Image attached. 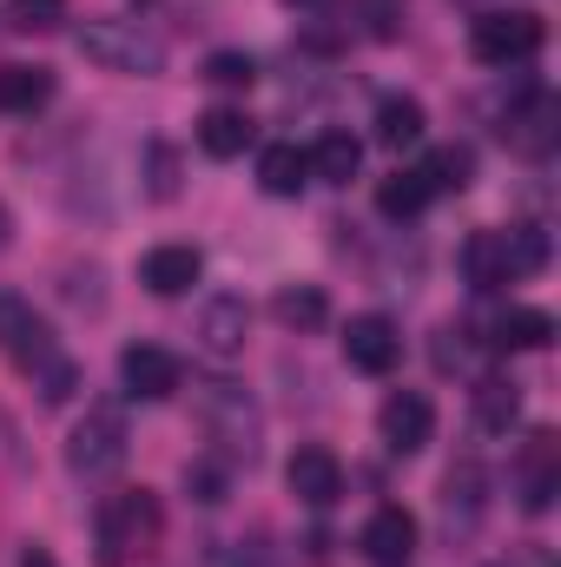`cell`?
I'll use <instances>...</instances> for the list:
<instances>
[{
  "instance_id": "6da1fadb",
  "label": "cell",
  "mask_w": 561,
  "mask_h": 567,
  "mask_svg": "<svg viewBox=\"0 0 561 567\" xmlns=\"http://www.w3.org/2000/svg\"><path fill=\"white\" fill-rule=\"evenodd\" d=\"M0 357L40 390V403H67L73 390H80V363L60 350V337H53V323L33 310V297H20V290H0Z\"/></svg>"
},
{
  "instance_id": "7a4b0ae2",
  "label": "cell",
  "mask_w": 561,
  "mask_h": 567,
  "mask_svg": "<svg viewBox=\"0 0 561 567\" xmlns=\"http://www.w3.org/2000/svg\"><path fill=\"white\" fill-rule=\"evenodd\" d=\"M192 410H198L205 442H218L225 462H252V455H258L265 416H258V403H252L245 383H232V377H205V383H192Z\"/></svg>"
},
{
  "instance_id": "3957f363",
  "label": "cell",
  "mask_w": 561,
  "mask_h": 567,
  "mask_svg": "<svg viewBox=\"0 0 561 567\" xmlns=\"http://www.w3.org/2000/svg\"><path fill=\"white\" fill-rule=\"evenodd\" d=\"M73 47L80 60L106 66V73H126V80H152L165 73V40L140 27V20H120V13H100V20H80L73 27Z\"/></svg>"
},
{
  "instance_id": "277c9868",
  "label": "cell",
  "mask_w": 561,
  "mask_h": 567,
  "mask_svg": "<svg viewBox=\"0 0 561 567\" xmlns=\"http://www.w3.org/2000/svg\"><path fill=\"white\" fill-rule=\"evenodd\" d=\"M159 535H165V515H159V495H152V488L100 495V508H93V548H100V567H126L133 555H145Z\"/></svg>"
},
{
  "instance_id": "5b68a950",
  "label": "cell",
  "mask_w": 561,
  "mask_h": 567,
  "mask_svg": "<svg viewBox=\"0 0 561 567\" xmlns=\"http://www.w3.org/2000/svg\"><path fill=\"white\" fill-rule=\"evenodd\" d=\"M542 40H549V27H542V13H529V7H489V13H476L469 20V53L482 60V66H529L536 53H542Z\"/></svg>"
},
{
  "instance_id": "8992f818",
  "label": "cell",
  "mask_w": 561,
  "mask_h": 567,
  "mask_svg": "<svg viewBox=\"0 0 561 567\" xmlns=\"http://www.w3.org/2000/svg\"><path fill=\"white\" fill-rule=\"evenodd\" d=\"M126 410L120 403H86V416L67 429V468L80 475V482H100V475H113L120 462H126Z\"/></svg>"
},
{
  "instance_id": "52a82bcc",
  "label": "cell",
  "mask_w": 561,
  "mask_h": 567,
  "mask_svg": "<svg viewBox=\"0 0 561 567\" xmlns=\"http://www.w3.org/2000/svg\"><path fill=\"white\" fill-rule=\"evenodd\" d=\"M344 363L364 370V377H390V370L404 363V337H397V323H390L384 310L350 317V323H344Z\"/></svg>"
},
{
  "instance_id": "ba28073f",
  "label": "cell",
  "mask_w": 561,
  "mask_h": 567,
  "mask_svg": "<svg viewBox=\"0 0 561 567\" xmlns=\"http://www.w3.org/2000/svg\"><path fill=\"white\" fill-rule=\"evenodd\" d=\"M377 435L390 455H422L429 435H436V403L422 390H390L384 410H377Z\"/></svg>"
},
{
  "instance_id": "9c48e42d",
  "label": "cell",
  "mask_w": 561,
  "mask_h": 567,
  "mask_svg": "<svg viewBox=\"0 0 561 567\" xmlns=\"http://www.w3.org/2000/svg\"><path fill=\"white\" fill-rule=\"evenodd\" d=\"M516 495H522V508L529 515H549L561 495V442L555 429H536L529 435V449H522V462H516Z\"/></svg>"
},
{
  "instance_id": "30bf717a",
  "label": "cell",
  "mask_w": 561,
  "mask_h": 567,
  "mask_svg": "<svg viewBox=\"0 0 561 567\" xmlns=\"http://www.w3.org/2000/svg\"><path fill=\"white\" fill-rule=\"evenodd\" d=\"M120 383H126V396H140V403H165V396H178L185 363H178L172 350H159V343H126V350H120Z\"/></svg>"
},
{
  "instance_id": "8fae6325",
  "label": "cell",
  "mask_w": 561,
  "mask_h": 567,
  "mask_svg": "<svg viewBox=\"0 0 561 567\" xmlns=\"http://www.w3.org/2000/svg\"><path fill=\"white\" fill-rule=\"evenodd\" d=\"M284 482H290V495H297L304 508H337V495H344V462H337L324 442H304V449L284 462Z\"/></svg>"
},
{
  "instance_id": "7c38bea8",
  "label": "cell",
  "mask_w": 561,
  "mask_h": 567,
  "mask_svg": "<svg viewBox=\"0 0 561 567\" xmlns=\"http://www.w3.org/2000/svg\"><path fill=\"white\" fill-rule=\"evenodd\" d=\"M357 548H364L377 567H404L410 555H417V515H410L404 502H384V508H370V522H364Z\"/></svg>"
},
{
  "instance_id": "4fadbf2b",
  "label": "cell",
  "mask_w": 561,
  "mask_h": 567,
  "mask_svg": "<svg viewBox=\"0 0 561 567\" xmlns=\"http://www.w3.org/2000/svg\"><path fill=\"white\" fill-rule=\"evenodd\" d=\"M198 278H205V251L198 245H152L140 258V284L152 297H185Z\"/></svg>"
},
{
  "instance_id": "5bb4252c",
  "label": "cell",
  "mask_w": 561,
  "mask_h": 567,
  "mask_svg": "<svg viewBox=\"0 0 561 567\" xmlns=\"http://www.w3.org/2000/svg\"><path fill=\"white\" fill-rule=\"evenodd\" d=\"M245 337H252V303H245V297H232V290H225V297H212V303H205V317H198V343H205V357H218V363H225V357H238V350H245Z\"/></svg>"
},
{
  "instance_id": "9a60e30c",
  "label": "cell",
  "mask_w": 561,
  "mask_h": 567,
  "mask_svg": "<svg viewBox=\"0 0 561 567\" xmlns=\"http://www.w3.org/2000/svg\"><path fill=\"white\" fill-rule=\"evenodd\" d=\"M442 515H449V528H462V535L489 515V468H482V462H456V468L442 475Z\"/></svg>"
},
{
  "instance_id": "2e32d148",
  "label": "cell",
  "mask_w": 561,
  "mask_h": 567,
  "mask_svg": "<svg viewBox=\"0 0 561 567\" xmlns=\"http://www.w3.org/2000/svg\"><path fill=\"white\" fill-rule=\"evenodd\" d=\"M555 120H561L555 93H549V86H529V100L509 106V126H502V133L522 145L529 158H549V145H555Z\"/></svg>"
},
{
  "instance_id": "e0dca14e",
  "label": "cell",
  "mask_w": 561,
  "mask_h": 567,
  "mask_svg": "<svg viewBox=\"0 0 561 567\" xmlns=\"http://www.w3.org/2000/svg\"><path fill=\"white\" fill-rule=\"evenodd\" d=\"M258 140V126H252V113L245 106H212V113H198V152L205 158H245Z\"/></svg>"
},
{
  "instance_id": "ac0fdd59",
  "label": "cell",
  "mask_w": 561,
  "mask_h": 567,
  "mask_svg": "<svg viewBox=\"0 0 561 567\" xmlns=\"http://www.w3.org/2000/svg\"><path fill=\"white\" fill-rule=\"evenodd\" d=\"M462 278H469V290H502L509 278V245H502V231H469L462 238Z\"/></svg>"
},
{
  "instance_id": "d6986e66",
  "label": "cell",
  "mask_w": 561,
  "mask_h": 567,
  "mask_svg": "<svg viewBox=\"0 0 561 567\" xmlns=\"http://www.w3.org/2000/svg\"><path fill=\"white\" fill-rule=\"evenodd\" d=\"M310 158V178H324V185H350L357 172H364V140L357 133H344V126H330L324 140L304 152Z\"/></svg>"
},
{
  "instance_id": "ffe728a7",
  "label": "cell",
  "mask_w": 561,
  "mask_h": 567,
  "mask_svg": "<svg viewBox=\"0 0 561 567\" xmlns=\"http://www.w3.org/2000/svg\"><path fill=\"white\" fill-rule=\"evenodd\" d=\"M496 350H549L555 343V317L549 310H536V303H509L502 317H496V337H489Z\"/></svg>"
},
{
  "instance_id": "44dd1931",
  "label": "cell",
  "mask_w": 561,
  "mask_h": 567,
  "mask_svg": "<svg viewBox=\"0 0 561 567\" xmlns=\"http://www.w3.org/2000/svg\"><path fill=\"white\" fill-rule=\"evenodd\" d=\"M422 133H429V113H422L417 93H384V100H377V140L384 145L404 152V145H417Z\"/></svg>"
},
{
  "instance_id": "7402d4cb",
  "label": "cell",
  "mask_w": 561,
  "mask_h": 567,
  "mask_svg": "<svg viewBox=\"0 0 561 567\" xmlns=\"http://www.w3.org/2000/svg\"><path fill=\"white\" fill-rule=\"evenodd\" d=\"M53 100V66H0V113H40Z\"/></svg>"
},
{
  "instance_id": "603a6c76",
  "label": "cell",
  "mask_w": 561,
  "mask_h": 567,
  "mask_svg": "<svg viewBox=\"0 0 561 567\" xmlns=\"http://www.w3.org/2000/svg\"><path fill=\"white\" fill-rule=\"evenodd\" d=\"M258 185H265V198H297L310 185V158L297 145H265L258 152Z\"/></svg>"
},
{
  "instance_id": "cb8c5ba5",
  "label": "cell",
  "mask_w": 561,
  "mask_h": 567,
  "mask_svg": "<svg viewBox=\"0 0 561 567\" xmlns=\"http://www.w3.org/2000/svg\"><path fill=\"white\" fill-rule=\"evenodd\" d=\"M522 416V390L516 377H476V423L489 435H509V423Z\"/></svg>"
},
{
  "instance_id": "d4e9b609",
  "label": "cell",
  "mask_w": 561,
  "mask_h": 567,
  "mask_svg": "<svg viewBox=\"0 0 561 567\" xmlns=\"http://www.w3.org/2000/svg\"><path fill=\"white\" fill-rule=\"evenodd\" d=\"M272 317H278L284 330H324L330 323V297L317 284H284L278 297H272Z\"/></svg>"
},
{
  "instance_id": "484cf974",
  "label": "cell",
  "mask_w": 561,
  "mask_h": 567,
  "mask_svg": "<svg viewBox=\"0 0 561 567\" xmlns=\"http://www.w3.org/2000/svg\"><path fill=\"white\" fill-rule=\"evenodd\" d=\"M436 192H429V178L422 172H390L384 185H377V212L390 218V225H404V218H417L422 205H429Z\"/></svg>"
},
{
  "instance_id": "4316f807",
  "label": "cell",
  "mask_w": 561,
  "mask_h": 567,
  "mask_svg": "<svg viewBox=\"0 0 561 567\" xmlns=\"http://www.w3.org/2000/svg\"><path fill=\"white\" fill-rule=\"evenodd\" d=\"M502 245H509V278L549 271V231L542 225H516V231H502Z\"/></svg>"
},
{
  "instance_id": "83f0119b",
  "label": "cell",
  "mask_w": 561,
  "mask_h": 567,
  "mask_svg": "<svg viewBox=\"0 0 561 567\" xmlns=\"http://www.w3.org/2000/svg\"><path fill=\"white\" fill-rule=\"evenodd\" d=\"M417 172L429 178V192H462L476 178V152L469 145H442V152H429V165H417Z\"/></svg>"
},
{
  "instance_id": "f1b7e54d",
  "label": "cell",
  "mask_w": 561,
  "mask_h": 567,
  "mask_svg": "<svg viewBox=\"0 0 561 567\" xmlns=\"http://www.w3.org/2000/svg\"><path fill=\"white\" fill-rule=\"evenodd\" d=\"M185 488H192L205 508H212V502H225V495H232V462H225V455H218V462H212V455H205V462H192V468H185Z\"/></svg>"
},
{
  "instance_id": "f546056e",
  "label": "cell",
  "mask_w": 561,
  "mask_h": 567,
  "mask_svg": "<svg viewBox=\"0 0 561 567\" xmlns=\"http://www.w3.org/2000/svg\"><path fill=\"white\" fill-rule=\"evenodd\" d=\"M205 80H212V86H252V80H258V60L238 53V47H218V53L205 60Z\"/></svg>"
},
{
  "instance_id": "4dcf8cb0",
  "label": "cell",
  "mask_w": 561,
  "mask_h": 567,
  "mask_svg": "<svg viewBox=\"0 0 561 567\" xmlns=\"http://www.w3.org/2000/svg\"><path fill=\"white\" fill-rule=\"evenodd\" d=\"M7 20L20 33H53L67 20V0H7Z\"/></svg>"
},
{
  "instance_id": "1f68e13d",
  "label": "cell",
  "mask_w": 561,
  "mask_h": 567,
  "mask_svg": "<svg viewBox=\"0 0 561 567\" xmlns=\"http://www.w3.org/2000/svg\"><path fill=\"white\" fill-rule=\"evenodd\" d=\"M145 158H152V198L165 205V198H178V158H172V145H145Z\"/></svg>"
},
{
  "instance_id": "d6a6232c",
  "label": "cell",
  "mask_w": 561,
  "mask_h": 567,
  "mask_svg": "<svg viewBox=\"0 0 561 567\" xmlns=\"http://www.w3.org/2000/svg\"><path fill=\"white\" fill-rule=\"evenodd\" d=\"M238 567H284V561H278V555H272V548H265V542H252V548L238 555Z\"/></svg>"
},
{
  "instance_id": "836d02e7",
  "label": "cell",
  "mask_w": 561,
  "mask_h": 567,
  "mask_svg": "<svg viewBox=\"0 0 561 567\" xmlns=\"http://www.w3.org/2000/svg\"><path fill=\"white\" fill-rule=\"evenodd\" d=\"M20 567H60V561H53V548H40V542H27V548H20Z\"/></svg>"
},
{
  "instance_id": "e575fe53",
  "label": "cell",
  "mask_w": 561,
  "mask_h": 567,
  "mask_svg": "<svg viewBox=\"0 0 561 567\" xmlns=\"http://www.w3.org/2000/svg\"><path fill=\"white\" fill-rule=\"evenodd\" d=\"M7 245H13V212L0 205V251H7Z\"/></svg>"
},
{
  "instance_id": "d590c367",
  "label": "cell",
  "mask_w": 561,
  "mask_h": 567,
  "mask_svg": "<svg viewBox=\"0 0 561 567\" xmlns=\"http://www.w3.org/2000/svg\"><path fill=\"white\" fill-rule=\"evenodd\" d=\"M290 7H324V0H290Z\"/></svg>"
}]
</instances>
